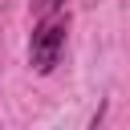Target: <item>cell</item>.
Segmentation results:
<instances>
[{"label":"cell","mask_w":130,"mask_h":130,"mask_svg":"<svg viewBox=\"0 0 130 130\" xmlns=\"http://www.w3.org/2000/svg\"><path fill=\"white\" fill-rule=\"evenodd\" d=\"M65 8V0H32V16H45V12H57Z\"/></svg>","instance_id":"2"},{"label":"cell","mask_w":130,"mask_h":130,"mask_svg":"<svg viewBox=\"0 0 130 130\" xmlns=\"http://www.w3.org/2000/svg\"><path fill=\"white\" fill-rule=\"evenodd\" d=\"M106 106H110V102H102V106H98V114L89 118V130H98V126H102V118H106Z\"/></svg>","instance_id":"3"},{"label":"cell","mask_w":130,"mask_h":130,"mask_svg":"<svg viewBox=\"0 0 130 130\" xmlns=\"http://www.w3.org/2000/svg\"><path fill=\"white\" fill-rule=\"evenodd\" d=\"M65 41H69V8H57V12L37 16V24L28 32V69L37 77H49L61 65Z\"/></svg>","instance_id":"1"}]
</instances>
